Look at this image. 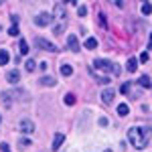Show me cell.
Returning a JSON list of instances; mask_svg holds the SVG:
<instances>
[{"label":"cell","instance_id":"obj_1","mask_svg":"<svg viewBox=\"0 0 152 152\" xmlns=\"http://www.w3.org/2000/svg\"><path fill=\"white\" fill-rule=\"evenodd\" d=\"M150 136H152V132H150V128H146V126H132V128L128 130L130 144H132L134 148H138V150H142V148L148 146Z\"/></svg>","mask_w":152,"mask_h":152},{"label":"cell","instance_id":"obj_2","mask_svg":"<svg viewBox=\"0 0 152 152\" xmlns=\"http://www.w3.org/2000/svg\"><path fill=\"white\" fill-rule=\"evenodd\" d=\"M95 71H110V73H114V75H120V67L114 65L112 61H107V59H95L94 61V73Z\"/></svg>","mask_w":152,"mask_h":152},{"label":"cell","instance_id":"obj_3","mask_svg":"<svg viewBox=\"0 0 152 152\" xmlns=\"http://www.w3.org/2000/svg\"><path fill=\"white\" fill-rule=\"evenodd\" d=\"M51 23H53V14H49V12H41V14L35 16V24L37 26H49Z\"/></svg>","mask_w":152,"mask_h":152},{"label":"cell","instance_id":"obj_4","mask_svg":"<svg viewBox=\"0 0 152 152\" xmlns=\"http://www.w3.org/2000/svg\"><path fill=\"white\" fill-rule=\"evenodd\" d=\"M35 45L39 49H43V51H49V53H55V51H57V47H55L53 43H49L47 39H41V37H37V39H35Z\"/></svg>","mask_w":152,"mask_h":152},{"label":"cell","instance_id":"obj_5","mask_svg":"<svg viewBox=\"0 0 152 152\" xmlns=\"http://www.w3.org/2000/svg\"><path fill=\"white\" fill-rule=\"evenodd\" d=\"M65 16H67V12H65V4H63V2H57L55 8H53V18H57V20H61V23H65Z\"/></svg>","mask_w":152,"mask_h":152},{"label":"cell","instance_id":"obj_6","mask_svg":"<svg viewBox=\"0 0 152 152\" xmlns=\"http://www.w3.org/2000/svg\"><path fill=\"white\" fill-rule=\"evenodd\" d=\"M18 130H20L23 134H33V132H35V124H33L31 120H20Z\"/></svg>","mask_w":152,"mask_h":152},{"label":"cell","instance_id":"obj_7","mask_svg":"<svg viewBox=\"0 0 152 152\" xmlns=\"http://www.w3.org/2000/svg\"><path fill=\"white\" fill-rule=\"evenodd\" d=\"M67 47H69L73 53H77V51H79V41H77V37H75V35L67 37Z\"/></svg>","mask_w":152,"mask_h":152},{"label":"cell","instance_id":"obj_8","mask_svg":"<svg viewBox=\"0 0 152 152\" xmlns=\"http://www.w3.org/2000/svg\"><path fill=\"white\" fill-rule=\"evenodd\" d=\"M114 97H116V91H114V89H104V91H102V99H104V104H112Z\"/></svg>","mask_w":152,"mask_h":152},{"label":"cell","instance_id":"obj_9","mask_svg":"<svg viewBox=\"0 0 152 152\" xmlns=\"http://www.w3.org/2000/svg\"><path fill=\"white\" fill-rule=\"evenodd\" d=\"M63 142H65V136H63L61 132H57L55 138H53V146H51V148H53V150H59V148L63 146Z\"/></svg>","mask_w":152,"mask_h":152},{"label":"cell","instance_id":"obj_10","mask_svg":"<svg viewBox=\"0 0 152 152\" xmlns=\"http://www.w3.org/2000/svg\"><path fill=\"white\" fill-rule=\"evenodd\" d=\"M6 79H8V81H10L12 85H16V83L20 81V73H18L16 69H12V71H8V75H6Z\"/></svg>","mask_w":152,"mask_h":152},{"label":"cell","instance_id":"obj_11","mask_svg":"<svg viewBox=\"0 0 152 152\" xmlns=\"http://www.w3.org/2000/svg\"><path fill=\"white\" fill-rule=\"evenodd\" d=\"M126 69H128L130 73H134V71L138 69V59H136V57H130V59H128V65H126Z\"/></svg>","mask_w":152,"mask_h":152},{"label":"cell","instance_id":"obj_12","mask_svg":"<svg viewBox=\"0 0 152 152\" xmlns=\"http://www.w3.org/2000/svg\"><path fill=\"white\" fill-rule=\"evenodd\" d=\"M10 61V55H8V51L6 49H0V65H6Z\"/></svg>","mask_w":152,"mask_h":152},{"label":"cell","instance_id":"obj_13","mask_svg":"<svg viewBox=\"0 0 152 152\" xmlns=\"http://www.w3.org/2000/svg\"><path fill=\"white\" fill-rule=\"evenodd\" d=\"M61 75H63V77L73 75V67H71V65H67V63H65V65H61Z\"/></svg>","mask_w":152,"mask_h":152},{"label":"cell","instance_id":"obj_14","mask_svg":"<svg viewBox=\"0 0 152 152\" xmlns=\"http://www.w3.org/2000/svg\"><path fill=\"white\" fill-rule=\"evenodd\" d=\"M55 79H53V77H47V75H45V77H41V85H47V87H53V85H55Z\"/></svg>","mask_w":152,"mask_h":152},{"label":"cell","instance_id":"obj_15","mask_svg":"<svg viewBox=\"0 0 152 152\" xmlns=\"http://www.w3.org/2000/svg\"><path fill=\"white\" fill-rule=\"evenodd\" d=\"M95 47H97V39L89 37V39L85 41V49H89V51H91V49H95Z\"/></svg>","mask_w":152,"mask_h":152},{"label":"cell","instance_id":"obj_16","mask_svg":"<svg viewBox=\"0 0 152 152\" xmlns=\"http://www.w3.org/2000/svg\"><path fill=\"white\" fill-rule=\"evenodd\" d=\"M18 51H20V55H26V53H28V43H26L24 39H20V45H18Z\"/></svg>","mask_w":152,"mask_h":152},{"label":"cell","instance_id":"obj_17","mask_svg":"<svg viewBox=\"0 0 152 152\" xmlns=\"http://www.w3.org/2000/svg\"><path fill=\"white\" fill-rule=\"evenodd\" d=\"M24 67H26V71H28V73H33V71L37 69V63L33 61V59H28V61L24 63Z\"/></svg>","mask_w":152,"mask_h":152},{"label":"cell","instance_id":"obj_18","mask_svg":"<svg viewBox=\"0 0 152 152\" xmlns=\"http://www.w3.org/2000/svg\"><path fill=\"white\" fill-rule=\"evenodd\" d=\"M10 97H12L10 91H4V94H2V102H4V105H6V107H10V104H12Z\"/></svg>","mask_w":152,"mask_h":152},{"label":"cell","instance_id":"obj_19","mask_svg":"<svg viewBox=\"0 0 152 152\" xmlns=\"http://www.w3.org/2000/svg\"><path fill=\"white\" fill-rule=\"evenodd\" d=\"M142 14H146V16L152 14V4L150 2H144V4H142Z\"/></svg>","mask_w":152,"mask_h":152},{"label":"cell","instance_id":"obj_20","mask_svg":"<svg viewBox=\"0 0 152 152\" xmlns=\"http://www.w3.org/2000/svg\"><path fill=\"white\" fill-rule=\"evenodd\" d=\"M63 31H65V23H59L57 26H55V28H53V33H55V35H63Z\"/></svg>","mask_w":152,"mask_h":152},{"label":"cell","instance_id":"obj_21","mask_svg":"<svg viewBox=\"0 0 152 152\" xmlns=\"http://www.w3.org/2000/svg\"><path fill=\"white\" fill-rule=\"evenodd\" d=\"M140 85H142V87H150V85H152L150 77H148V75H142V77H140Z\"/></svg>","mask_w":152,"mask_h":152},{"label":"cell","instance_id":"obj_22","mask_svg":"<svg viewBox=\"0 0 152 152\" xmlns=\"http://www.w3.org/2000/svg\"><path fill=\"white\" fill-rule=\"evenodd\" d=\"M118 114H120V116H128V105L120 104V105H118Z\"/></svg>","mask_w":152,"mask_h":152},{"label":"cell","instance_id":"obj_23","mask_svg":"<svg viewBox=\"0 0 152 152\" xmlns=\"http://www.w3.org/2000/svg\"><path fill=\"white\" fill-rule=\"evenodd\" d=\"M65 104H67V105H73V104H75V95H73V94H67V95H65Z\"/></svg>","mask_w":152,"mask_h":152},{"label":"cell","instance_id":"obj_24","mask_svg":"<svg viewBox=\"0 0 152 152\" xmlns=\"http://www.w3.org/2000/svg\"><path fill=\"white\" fill-rule=\"evenodd\" d=\"M97 83H102V85H107V83H110V77H105V75H97Z\"/></svg>","mask_w":152,"mask_h":152},{"label":"cell","instance_id":"obj_25","mask_svg":"<svg viewBox=\"0 0 152 152\" xmlns=\"http://www.w3.org/2000/svg\"><path fill=\"white\" fill-rule=\"evenodd\" d=\"M28 146H31V140H26V138H23V140L18 142V148H23V150H24V148H28Z\"/></svg>","mask_w":152,"mask_h":152},{"label":"cell","instance_id":"obj_26","mask_svg":"<svg viewBox=\"0 0 152 152\" xmlns=\"http://www.w3.org/2000/svg\"><path fill=\"white\" fill-rule=\"evenodd\" d=\"M8 35L10 37H18V26H10V28H8Z\"/></svg>","mask_w":152,"mask_h":152},{"label":"cell","instance_id":"obj_27","mask_svg":"<svg viewBox=\"0 0 152 152\" xmlns=\"http://www.w3.org/2000/svg\"><path fill=\"white\" fill-rule=\"evenodd\" d=\"M77 14L79 16H85L87 14V6H77Z\"/></svg>","mask_w":152,"mask_h":152},{"label":"cell","instance_id":"obj_28","mask_svg":"<svg viewBox=\"0 0 152 152\" xmlns=\"http://www.w3.org/2000/svg\"><path fill=\"white\" fill-rule=\"evenodd\" d=\"M0 150H2V152H10V146H8V144H4V142H2V144H0Z\"/></svg>","mask_w":152,"mask_h":152},{"label":"cell","instance_id":"obj_29","mask_svg":"<svg viewBox=\"0 0 152 152\" xmlns=\"http://www.w3.org/2000/svg\"><path fill=\"white\" fill-rule=\"evenodd\" d=\"M128 89H130V83H124V85H122V89H120V91H122V94H128Z\"/></svg>","mask_w":152,"mask_h":152},{"label":"cell","instance_id":"obj_30","mask_svg":"<svg viewBox=\"0 0 152 152\" xmlns=\"http://www.w3.org/2000/svg\"><path fill=\"white\" fill-rule=\"evenodd\" d=\"M10 20H12V26H16V24H18V16H16V14H12Z\"/></svg>","mask_w":152,"mask_h":152},{"label":"cell","instance_id":"obj_31","mask_svg":"<svg viewBox=\"0 0 152 152\" xmlns=\"http://www.w3.org/2000/svg\"><path fill=\"white\" fill-rule=\"evenodd\" d=\"M140 61H142V63H146V61H148V53H146V51L140 55Z\"/></svg>","mask_w":152,"mask_h":152},{"label":"cell","instance_id":"obj_32","mask_svg":"<svg viewBox=\"0 0 152 152\" xmlns=\"http://www.w3.org/2000/svg\"><path fill=\"white\" fill-rule=\"evenodd\" d=\"M99 126H107V118H99Z\"/></svg>","mask_w":152,"mask_h":152},{"label":"cell","instance_id":"obj_33","mask_svg":"<svg viewBox=\"0 0 152 152\" xmlns=\"http://www.w3.org/2000/svg\"><path fill=\"white\" fill-rule=\"evenodd\" d=\"M99 23H102V24L105 26V14H99Z\"/></svg>","mask_w":152,"mask_h":152},{"label":"cell","instance_id":"obj_34","mask_svg":"<svg viewBox=\"0 0 152 152\" xmlns=\"http://www.w3.org/2000/svg\"><path fill=\"white\" fill-rule=\"evenodd\" d=\"M148 49H152V33H150V37H148Z\"/></svg>","mask_w":152,"mask_h":152},{"label":"cell","instance_id":"obj_35","mask_svg":"<svg viewBox=\"0 0 152 152\" xmlns=\"http://www.w3.org/2000/svg\"><path fill=\"white\" fill-rule=\"evenodd\" d=\"M0 120H2V118H0Z\"/></svg>","mask_w":152,"mask_h":152}]
</instances>
